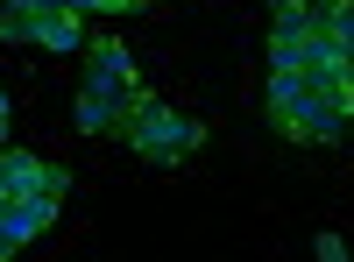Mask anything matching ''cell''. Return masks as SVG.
Here are the masks:
<instances>
[{"label":"cell","instance_id":"6da1fadb","mask_svg":"<svg viewBox=\"0 0 354 262\" xmlns=\"http://www.w3.org/2000/svg\"><path fill=\"white\" fill-rule=\"evenodd\" d=\"M135 93H142V78H135L128 43L121 36H93L85 43V85H78V128L85 135H121Z\"/></svg>","mask_w":354,"mask_h":262},{"label":"cell","instance_id":"7a4b0ae2","mask_svg":"<svg viewBox=\"0 0 354 262\" xmlns=\"http://www.w3.org/2000/svg\"><path fill=\"white\" fill-rule=\"evenodd\" d=\"M270 128L283 135V142H305V149H326V142H340L354 121H347V100H333V93H319V85H305V78H290V71H270Z\"/></svg>","mask_w":354,"mask_h":262},{"label":"cell","instance_id":"3957f363","mask_svg":"<svg viewBox=\"0 0 354 262\" xmlns=\"http://www.w3.org/2000/svg\"><path fill=\"white\" fill-rule=\"evenodd\" d=\"M121 142H128V149H135L142 163H163V170H177V163H192V156H198L205 121H192V113L163 106L156 93H135L128 121H121Z\"/></svg>","mask_w":354,"mask_h":262},{"label":"cell","instance_id":"277c9868","mask_svg":"<svg viewBox=\"0 0 354 262\" xmlns=\"http://www.w3.org/2000/svg\"><path fill=\"white\" fill-rule=\"evenodd\" d=\"M0 43H36V50H85V21H78V8H50V15H0Z\"/></svg>","mask_w":354,"mask_h":262},{"label":"cell","instance_id":"5b68a950","mask_svg":"<svg viewBox=\"0 0 354 262\" xmlns=\"http://www.w3.org/2000/svg\"><path fill=\"white\" fill-rule=\"evenodd\" d=\"M57 206H64V191H28V198H15V206H0V262H15L28 241H36L57 220Z\"/></svg>","mask_w":354,"mask_h":262},{"label":"cell","instance_id":"8992f818","mask_svg":"<svg viewBox=\"0 0 354 262\" xmlns=\"http://www.w3.org/2000/svg\"><path fill=\"white\" fill-rule=\"evenodd\" d=\"M28 191H71V170H57L28 149H0V206H15Z\"/></svg>","mask_w":354,"mask_h":262},{"label":"cell","instance_id":"52a82bcc","mask_svg":"<svg viewBox=\"0 0 354 262\" xmlns=\"http://www.w3.org/2000/svg\"><path fill=\"white\" fill-rule=\"evenodd\" d=\"M78 15H135V8H149V0H71Z\"/></svg>","mask_w":354,"mask_h":262},{"label":"cell","instance_id":"ba28073f","mask_svg":"<svg viewBox=\"0 0 354 262\" xmlns=\"http://www.w3.org/2000/svg\"><path fill=\"white\" fill-rule=\"evenodd\" d=\"M312 255H319V262H347V241L326 227V234H312Z\"/></svg>","mask_w":354,"mask_h":262},{"label":"cell","instance_id":"9c48e42d","mask_svg":"<svg viewBox=\"0 0 354 262\" xmlns=\"http://www.w3.org/2000/svg\"><path fill=\"white\" fill-rule=\"evenodd\" d=\"M50 8H71V0H0V15H50Z\"/></svg>","mask_w":354,"mask_h":262},{"label":"cell","instance_id":"30bf717a","mask_svg":"<svg viewBox=\"0 0 354 262\" xmlns=\"http://www.w3.org/2000/svg\"><path fill=\"white\" fill-rule=\"evenodd\" d=\"M8 128H15V113H8V93H0V149H8Z\"/></svg>","mask_w":354,"mask_h":262},{"label":"cell","instance_id":"8fae6325","mask_svg":"<svg viewBox=\"0 0 354 262\" xmlns=\"http://www.w3.org/2000/svg\"><path fill=\"white\" fill-rule=\"evenodd\" d=\"M305 8V0H270V15H298Z\"/></svg>","mask_w":354,"mask_h":262}]
</instances>
